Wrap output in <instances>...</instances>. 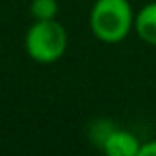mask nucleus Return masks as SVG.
<instances>
[{"mask_svg": "<svg viewBox=\"0 0 156 156\" xmlns=\"http://www.w3.org/2000/svg\"><path fill=\"white\" fill-rule=\"evenodd\" d=\"M59 4L57 0H31L30 13L35 20H51L57 17Z\"/></svg>", "mask_w": 156, "mask_h": 156, "instance_id": "obj_5", "label": "nucleus"}, {"mask_svg": "<svg viewBox=\"0 0 156 156\" xmlns=\"http://www.w3.org/2000/svg\"><path fill=\"white\" fill-rule=\"evenodd\" d=\"M24 48L35 62L50 64L64 55L68 48V33L55 19L35 20L24 37Z\"/></svg>", "mask_w": 156, "mask_h": 156, "instance_id": "obj_2", "label": "nucleus"}, {"mask_svg": "<svg viewBox=\"0 0 156 156\" xmlns=\"http://www.w3.org/2000/svg\"><path fill=\"white\" fill-rule=\"evenodd\" d=\"M88 22L98 41L118 44L134 30V11L129 0H96Z\"/></svg>", "mask_w": 156, "mask_h": 156, "instance_id": "obj_1", "label": "nucleus"}, {"mask_svg": "<svg viewBox=\"0 0 156 156\" xmlns=\"http://www.w3.org/2000/svg\"><path fill=\"white\" fill-rule=\"evenodd\" d=\"M101 147L108 156H140L141 141L125 129H110L101 140Z\"/></svg>", "mask_w": 156, "mask_h": 156, "instance_id": "obj_3", "label": "nucleus"}, {"mask_svg": "<svg viewBox=\"0 0 156 156\" xmlns=\"http://www.w3.org/2000/svg\"><path fill=\"white\" fill-rule=\"evenodd\" d=\"M140 156H156V140H151V141L141 143Z\"/></svg>", "mask_w": 156, "mask_h": 156, "instance_id": "obj_6", "label": "nucleus"}, {"mask_svg": "<svg viewBox=\"0 0 156 156\" xmlns=\"http://www.w3.org/2000/svg\"><path fill=\"white\" fill-rule=\"evenodd\" d=\"M134 31L145 44L156 46V0L138 9L134 15Z\"/></svg>", "mask_w": 156, "mask_h": 156, "instance_id": "obj_4", "label": "nucleus"}]
</instances>
